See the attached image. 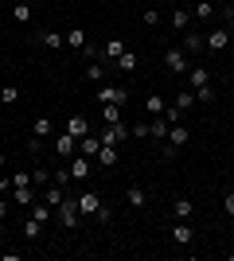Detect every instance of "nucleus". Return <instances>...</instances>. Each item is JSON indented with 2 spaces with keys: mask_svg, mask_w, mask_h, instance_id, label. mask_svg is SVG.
Segmentation results:
<instances>
[{
  "mask_svg": "<svg viewBox=\"0 0 234 261\" xmlns=\"http://www.w3.org/2000/svg\"><path fill=\"white\" fill-rule=\"evenodd\" d=\"M129 137H137V141H145V137H148V125H129Z\"/></svg>",
  "mask_w": 234,
  "mask_h": 261,
  "instance_id": "58836bf2",
  "label": "nucleus"
},
{
  "mask_svg": "<svg viewBox=\"0 0 234 261\" xmlns=\"http://www.w3.org/2000/svg\"><path fill=\"white\" fill-rule=\"evenodd\" d=\"M28 152H43V137H35V133H32V137H28Z\"/></svg>",
  "mask_w": 234,
  "mask_h": 261,
  "instance_id": "4c0bfd02",
  "label": "nucleus"
},
{
  "mask_svg": "<svg viewBox=\"0 0 234 261\" xmlns=\"http://www.w3.org/2000/svg\"><path fill=\"white\" fill-rule=\"evenodd\" d=\"M188 82H191V90H207V86H211L207 66H188Z\"/></svg>",
  "mask_w": 234,
  "mask_h": 261,
  "instance_id": "1a4fd4ad",
  "label": "nucleus"
},
{
  "mask_svg": "<svg viewBox=\"0 0 234 261\" xmlns=\"http://www.w3.org/2000/svg\"><path fill=\"white\" fill-rule=\"evenodd\" d=\"M78 148V137H70V133H55V152L59 156H74Z\"/></svg>",
  "mask_w": 234,
  "mask_h": 261,
  "instance_id": "f8f14e48",
  "label": "nucleus"
},
{
  "mask_svg": "<svg viewBox=\"0 0 234 261\" xmlns=\"http://www.w3.org/2000/svg\"><path fill=\"white\" fill-rule=\"evenodd\" d=\"M32 184V172H12V187H28Z\"/></svg>",
  "mask_w": 234,
  "mask_h": 261,
  "instance_id": "c9c22d12",
  "label": "nucleus"
},
{
  "mask_svg": "<svg viewBox=\"0 0 234 261\" xmlns=\"http://www.w3.org/2000/svg\"><path fill=\"white\" fill-rule=\"evenodd\" d=\"M32 133H35V137H43V141H47V137L55 133V125H51V117H35V121H32Z\"/></svg>",
  "mask_w": 234,
  "mask_h": 261,
  "instance_id": "4be33fe9",
  "label": "nucleus"
},
{
  "mask_svg": "<svg viewBox=\"0 0 234 261\" xmlns=\"http://www.w3.org/2000/svg\"><path fill=\"white\" fill-rule=\"evenodd\" d=\"M16 4H23V0H16Z\"/></svg>",
  "mask_w": 234,
  "mask_h": 261,
  "instance_id": "09e8293b",
  "label": "nucleus"
},
{
  "mask_svg": "<svg viewBox=\"0 0 234 261\" xmlns=\"http://www.w3.org/2000/svg\"><path fill=\"white\" fill-rule=\"evenodd\" d=\"M207 47H211V51H226V47H230V32H215V28H211Z\"/></svg>",
  "mask_w": 234,
  "mask_h": 261,
  "instance_id": "f3484780",
  "label": "nucleus"
},
{
  "mask_svg": "<svg viewBox=\"0 0 234 261\" xmlns=\"http://www.w3.org/2000/svg\"><path fill=\"white\" fill-rule=\"evenodd\" d=\"M12 16L20 23H32V4H28V0H23V4H12Z\"/></svg>",
  "mask_w": 234,
  "mask_h": 261,
  "instance_id": "7c9ffc66",
  "label": "nucleus"
},
{
  "mask_svg": "<svg viewBox=\"0 0 234 261\" xmlns=\"http://www.w3.org/2000/svg\"><path fill=\"white\" fill-rule=\"evenodd\" d=\"M125 203H129V207H133V211H141V207H145V203H148L145 187H141V184H129V187H125Z\"/></svg>",
  "mask_w": 234,
  "mask_h": 261,
  "instance_id": "6e6552de",
  "label": "nucleus"
},
{
  "mask_svg": "<svg viewBox=\"0 0 234 261\" xmlns=\"http://www.w3.org/2000/svg\"><path fill=\"white\" fill-rule=\"evenodd\" d=\"M117 109H121V106H101V121H106V125H117V121H121V117H117Z\"/></svg>",
  "mask_w": 234,
  "mask_h": 261,
  "instance_id": "f704fd0d",
  "label": "nucleus"
},
{
  "mask_svg": "<svg viewBox=\"0 0 234 261\" xmlns=\"http://www.w3.org/2000/svg\"><path fill=\"white\" fill-rule=\"evenodd\" d=\"M20 226H23V238H28V242H39V238H43V222H39V218L23 215V218H20Z\"/></svg>",
  "mask_w": 234,
  "mask_h": 261,
  "instance_id": "0eeeda50",
  "label": "nucleus"
},
{
  "mask_svg": "<svg viewBox=\"0 0 234 261\" xmlns=\"http://www.w3.org/2000/svg\"><path fill=\"white\" fill-rule=\"evenodd\" d=\"M172 28H176V32H188V28H191V12L176 4V12H172Z\"/></svg>",
  "mask_w": 234,
  "mask_h": 261,
  "instance_id": "aec40b11",
  "label": "nucleus"
},
{
  "mask_svg": "<svg viewBox=\"0 0 234 261\" xmlns=\"http://www.w3.org/2000/svg\"><path fill=\"white\" fill-rule=\"evenodd\" d=\"M32 184H51V172H47V168H35V172H32Z\"/></svg>",
  "mask_w": 234,
  "mask_h": 261,
  "instance_id": "e433bc0d",
  "label": "nucleus"
},
{
  "mask_svg": "<svg viewBox=\"0 0 234 261\" xmlns=\"http://www.w3.org/2000/svg\"><path fill=\"white\" fill-rule=\"evenodd\" d=\"M16 98H20V90L12 86V82H8V86H0V101H4V106H12Z\"/></svg>",
  "mask_w": 234,
  "mask_h": 261,
  "instance_id": "72a5a7b5",
  "label": "nucleus"
},
{
  "mask_svg": "<svg viewBox=\"0 0 234 261\" xmlns=\"http://www.w3.org/2000/svg\"><path fill=\"white\" fill-rule=\"evenodd\" d=\"M43 47H51V51H59V47H67V32H39L35 35Z\"/></svg>",
  "mask_w": 234,
  "mask_h": 261,
  "instance_id": "ddd939ff",
  "label": "nucleus"
},
{
  "mask_svg": "<svg viewBox=\"0 0 234 261\" xmlns=\"http://www.w3.org/2000/svg\"><path fill=\"white\" fill-rule=\"evenodd\" d=\"M168 129H172V125H168V121H164V113L148 121V137H156V141H164V137H168Z\"/></svg>",
  "mask_w": 234,
  "mask_h": 261,
  "instance_id": "6ab92c4d",
  "label": "nucleus"
},
{
  "mask_svg": "<svg viewBox=\"0 0 234 261\" xmlns=\"http://www.w3.org/2000/svg\"><path fill=\"white\" fill-rule=\"evenodd\" d=\"M191 106H195V90H184V94H176V109H179V113H188Z\"/></svg>",
  "mask_w": 234,
  "mask_h": 261,
  "instance_id": "bb28decb",
  "label": "nucleus"
},
{
  "mask_svg": "<svg viewBox=\"0 0 234 261\" xmlns=\"http://www.w3.org/2000/svg\"><path fill=\"white\" fill-rule=\"evenodd\" d=\"M101 207H106V203H101L98 191H82V195H78V215L82 218H98Z\"/></svg>",
  "mask_w": 234,
  "mask_h": 261,
  "instance_id": "f03ea898",
  "label": "nucleus"
},
{
  "mask_svg": "<svg viewBox=\"0 0 234 261\" xmlns=\"http://www.w3.org/2000/svg\"><path fill=\"white\" fill-rule=\"evenodd\" d=\"M184 4H188V0H179V8H184Z\"/></svg>",
  "mask_w": 234,
  "mask_h": 261,
  "instance_id": "a18cd8bd",
  "label": "nucleus"
},
{
  "mask_svg": "<svg viewBox=\"0 0 234 261\" xmlns=\"http://www.w3.org/2000/svg\"><path fill=\"white\" fill-rule=\"evenodd\" d=\"M106 66H110V63H106V59H94V63L86 66V78H90V82H98V86H101V82H106Z\"/></svg>",
  "mask_w": 234,
  "mask_h": 261,
  "instance_id": "dca6fc26",
  "label": "nucleus"
},
{
  "mask_svg": "<svg viewBox=\"0 0 234 261\" xmlns=\"http://www.w3.org/2000/svg\"><path fill=\"white\" fill-rule=\"evenodd\" d=\"M98 101L101 106H125V101H129V90L125 86H98Z\"/></svg>",
  "mask_w": 234,
  "mask_h": 261,
  "instance_id": "7ed1b4c3",
  "label": "nucleus"
},
{
  "mask_svg": "<svg viewBox=\"0 0 234 261\" xmlns=\"http://www.w3.org/2000/svg\"><path fill=\"white\" fill-rule=\"evenodd\" d=\"M172 242H176V246H191V242H195V230L188 226V218H179L176 226H172Z\"/></svg>",
  "mask_w": 234,
  "mask_h": 261,
  "instance_id": "423d86ee",
  "label": "nucleus"
},
{
  "mask_svg": "<svg viewBox=\"0 0 234 261\" xmlns=\"http://www.w3.org/2000/svg\"><path fill=\"white\" fill-rule=\"evenodd\" d=\"M28 215H32V218H39L43 226L51 222V207H47V203H32V207H28Z\"/></svg>",
  "mask_w": 234,
  "mask_h": 261,
  "instance_id": "a878e982",
  "label": "nucleus"
},
{
  "mask_svg": "<svg viewBox=\"0 0 234 261\" xmlns=\"http://www.w3.org/2000/svg\"><path fill=\"white\" fill-rule=\"evenodd\" d=\"M211 0H195V8H191V20H211Z\"/></svg>",
  "mask_w": 234,
  "mask_h": 261,
  "instance_id": "393cba45",
  "label": "nucleus"
},
{
  "mask_svg": "<svg viewBox=\"0 0 234 261\" xmlns=\"http://www.w3.org/2000/svg\"><path fill=\"white\" fill-rule=\"evenodd\" d=\"M223 211L234 218V191H226V199H223Z\"/></svg>",
  "mask_w": 234,
  "mask_h": 261,
  "instance_id": "a19ab883",
  "label": "nucleus"
},
{
  "mask_svg": "<svg viewBox=\"0 0 234 261\" xmlns=\"http://www.w3.org/2000/svg\"><path fill=\"white\" fill-rule=\"evenodd\" d=\"M164 141H168V144H176V148H184V144L191 141V129H188V125H179V121H176V125L168 129V137H164Z\"/></svg>",
  "mask_w": 234,
  "mask_h": 261,
  "instance_id": "9d476101",
  "label": "nucleus"
},
{
  "mask_svg": "<svg viewBox=\"0 0 234 261\" xmlns=\"http://www.w3.org/2000/svg\"><path fill=\"white\" fill-rule=\"evenodd\" d=\"M51 184H59V187H70V184H74V175H70V168H59V172L51 175Z\"/></svg>",
  "mask_w": 234,
  "mask_h": 261,
  "instance_id": "2f4dec72",
  "label": "nucleus"
},
{
  "mask_svg": "<svg viewBox=\"0 0 234 261\" xmlns=\"http://www.w3.org/2000/svg\"><path fill=\"white\" fill-rule=\"evenodd\" d=\"M67 133H70V137H78V141H82V137H86V133H90V121L82 117V113H74V117L67 121Z\"/></svg>",
  "mask_w": 234,
  "mask_h": 261,
  "instance_id": "4468645a",
  "label": "nucleus"
},
{
  "mask_svg": "<svg viewBox=\"0 0 234 261\" xmlns=\"http://www.w3.org/2000/svg\"><path fill=\"white\" fill-rule=\"evenodd\" d=\"M230 261H234V253H230Z\"/></svg>",
  "mask_w": 234,
  "mask_h": 261,
  "instance_id": "3c124183",
  "label": "nucleus"
},
{
  "mask_svg": "<svg viewBox=\"0 0 234 261\" xmlns=\"http://www.w3.org/2000/svg\"><path fill=\"white\" fill-rule=\"evenodd\" d=\"M0 113H4V101H0Z\"/></svg>",
  "mask_w": 234,
  "mask_h": 261,
  "instance_id": "49530a36",
  "label": "nucleus"
},
{
  "mask_svg": "<svg viewBox=\"0 0 234 261\" xmlns=\"http://www.w3.org/2000/svg\"><path fill=\"white\" fill-rule=\"evenodd\" d=\"M98 137H101V144H121V141H129V125H125V121H117V125H106Z\"/></svg>",
  "mask_w": 234,
  "mask_h": 261,
  "instance_id": "20e7f679",
  "label": "nucleus"
},
{
  "mask_svg": "<svg viewBox=\"0 0 234 261\" xmlns=\"http://www.w3.org/2000/svg\"><path fill=\"white\" fill-rule=\"evenodd\" d=\"M226 20H230V43H234V4H226Z\"/></svg>",
  "mask_w": 234,
  "mask_h": 261,
  "instance_id": "79ce46f5",
  "label": "nucleus"
},
{
  "mask_svg": "<svg viewBox=\"0 0 234 261\" xmlns=\"http://www.w3.org/2000/svg\"><path fill=\"white\" fill-rule=\"evenodd\" d=\"M156 23H160V12L148 8V12H145V28H156Z\"/></svg>",
  "mask_w": 234,
  "mask_h": 261,
  "instance_id": "ea45409f",
  "label": "nucleus"
},
{
  "mask_svg": "<svg viewBox=\"0 0 234 261\" xmlns=\"http://www.w3.org/2000/svg\"><path fill=\"white\" fill-rule=\"evenodd\" d=\"M184 47H188V51H203V47H207V39H203L199 32H188V35H184Z\"/></svg>",
  "mask_w": 234,
  "mask_h": 261,
  "instance_id": "cd10ccee",
  "label": "nucleus"
},
{
  "mask_svg": "<svg viewBox=\"0 0 234 261\" xmlns=\"http://www.w3.org/2000/svg\"><path fill=\"white\" fill-rule=\"evenodd\" d=\"M172 211H176V218H191V215H195V203H191V199H176V207H172Z\"/></svg>",
  "mask_w": 234,
  "mask_h": 261,
  "instance_id": "c756f323",
  "label": "nucleus"
},
{
  "mask_svg": "<svg viewBox=\"0 0 234 261\" xmlns=\"http://www.w3.org/2000/svg\"><path fill=\"white\" fill-rule=\"evenodd\" d=\"M55 211H59V226H63V230H74L78 222H82V215H78V199H63Z\"/></svg>",
  "mask_w": 234,
  "mask_h": 261,
  "instance_id": "f257e3e1",
  "label": "nucleus"
},
{
  "mask_svg": "<svg viewBox=\"0 0 234 261\" xmlns=\"http://www.w3.org/2000/svg\"><path fill=\"white\" fill-rule=\"evenodd\" d=\"M70 175H74V184H86L90 179V156H74L70 160Z\"/></svg>",
  "mask_w": 234,
  "mask_h": 261,
  "instance_id": "9b49d317",
  "label": "nucleus"
},
{
  "mask_svg": "<svg viewBox=\"0 0 234 261\" xmlns=\"http://www.w3.org/2000/svg\"><path fill=\"white\" fill-rule=\"evenodd\" d=\"M78 148H82V156H98V148H101V137H82V141H78Z\"/></svg>",
  "mask_w": 234,
  "mask_h": 261,
  "instance_id": "5701e85b",
  "label": "nucleus"
},
{
  "mask_svg": "<svg viewBox=\"0 0 234 261\" xmlns=\"http://www.w3.org/2000/svg\"><path fill=\"white\" fill-rule=\"evenodd\" d=\"M63 199H67V191H63V187H47V195H43V203H47V207H51V211H55L59 207V203H63Z\"/></svg>",
  "mask_w": 234,
  "mask_h": 261,
  "instance_id": "b1692460",
  "label": "nucleus"
},
{
  "mask_svg": "<svg viewBox=\"0 0 234 261\" xmlns=\"http://www.w3.org/2000/svg\"><path fill=\"white\" fill-rule=\"evenodd\" d=\"M0 238H4V218H0Z\"/></svg>",
  "mask_w": 234,
  "mask_h": 261,
  "instance_id": "c03bdc74",
  "label": "nucleus"
},
{
  "mask_svg": "<svg viewBox=\"0 0 234 261\" xmlns=\"http://www.w3.org/2000/svg\"><path fill=\"white\" fill-rule=\"evenodd\" d=\"M211 4H219V0H211Z\"/></svg>",
  "mask_w": 234,
  "mask_h": 261,
  "instance_id": "de8ad7c7",
  "label": "nucleus"
},
{
  "mask_svg": "<svg viewBox=\"0 0 234 261\" xmlns=\"http://www.w3.org/2000/svg\"><path fill=\"white\" fill-rule=\"evenodd\" d=\"M0 164H4V156H0Z\"/></svg>",
  "mask_w": 234,
  "mask_h": 261,
  "instance_id": "8fccbe9b",
  "label": "nucleus"
},
{
  "mask_svg": "<svg viewBox=\"0 0 234 261\" xmlns=\"http://www.w3.org/2000/svg\"><path fill=\"white\" fill-rule=\"evenodd\" d=\"M164 66L172 70V74H188V59H184L176 47H168V51H164Z\"/></svg>",
  "mask_w": 234,
  "mask_h": 261,
  "instance_id": "39448f33",
  "label": "nucleus"
},
{
  "mask_svg": "<svg viewBox=\"0 0 234 261\" xmlns=\"http://www.w3.org/2000/svg\"><path fill=\"white\" fill-rule=\"evenodd\" d=\"M12 199H16V207H23V211H28V207L35 203V195H32V184H28V187H12Z\"/></svg>",
  "mask_w": 234,
  "mask_h": 261,
  "instance_id": "a211bd4d",
  "label": "nucleus"
},
{
  "mask_svg": "<svg viewBox=\"0 0 234 261\" xmlns=\"http://www.w3.org/2000/svg\"><path fill=\"white\" fill-rule=\"evenodd\" d=\"M94 160H98L101 168H113V164H117V144H101V148H98V156H94Z\"/></svg>",
  "mask_w": 234,
  "mask_h": 261,
  "instance_id": "2eb2a0df",
  "label": "nucleus"
},
{
  "mask_svg": "<svg viewBox=\"0 0 234 261\" xmlns=\"http://www.w3.org/2000/svg\"><path fill=\"white\" fill-rule=\"evenodd\" d=\"M67 47L82 51V47H86V32H78V28H70V32H67Z\"/></svg>",
  "mask_w": 234,
  "mask_h": 261,
  "instance_id": "c85d7f7f",
  "label": "nucleus"
},
{
  "mask_svg": "<svg viewBox=\"0 0 234 261\" xmlns=\"http://www.w3.org/2000/svg\"><path fill=\"white\" fill-rule=\"evenodd\" d=\"M113 66H117V70H125V74H133L137 66H141V59H137L133 51H125V55H121V59H117V63H113Z\"/></svg>",
  "mask_w": 234,
  "mask_h": 261,
  "instance_id": "412c9836",
  "label": "nucleus"
},
{
  "mask_svg": "<svg viewBox=\"0 0 234 261\" xmlns=\"http://www.w3.org/2000/svg\"><path fill=\"white\" fill-rule=\"evenodd\" d=\"M148 113H152V117H160V113H164V98H160V94H148Z\"/></svg>",
  "mask_w": 234,
  "mask_h": 261,
  "instance_id": "473e14b6",
  "label": "nucleus"
},
{
  "mask_svg": "<svg viewBox=\"0 0 234 261\" xmlns=\"http://www.w3.org/2000/svg\"><path fill=\"white\" fill-rule=\"evenodd\" d=\"M8 191H12V175H8V179H0V195H8Z\"/></svg>",
  "mask_w": 234,
  "mask_h": 261,
  "instance_id": "37998d69",
  "label": "nucleus"
}]
</instances>
